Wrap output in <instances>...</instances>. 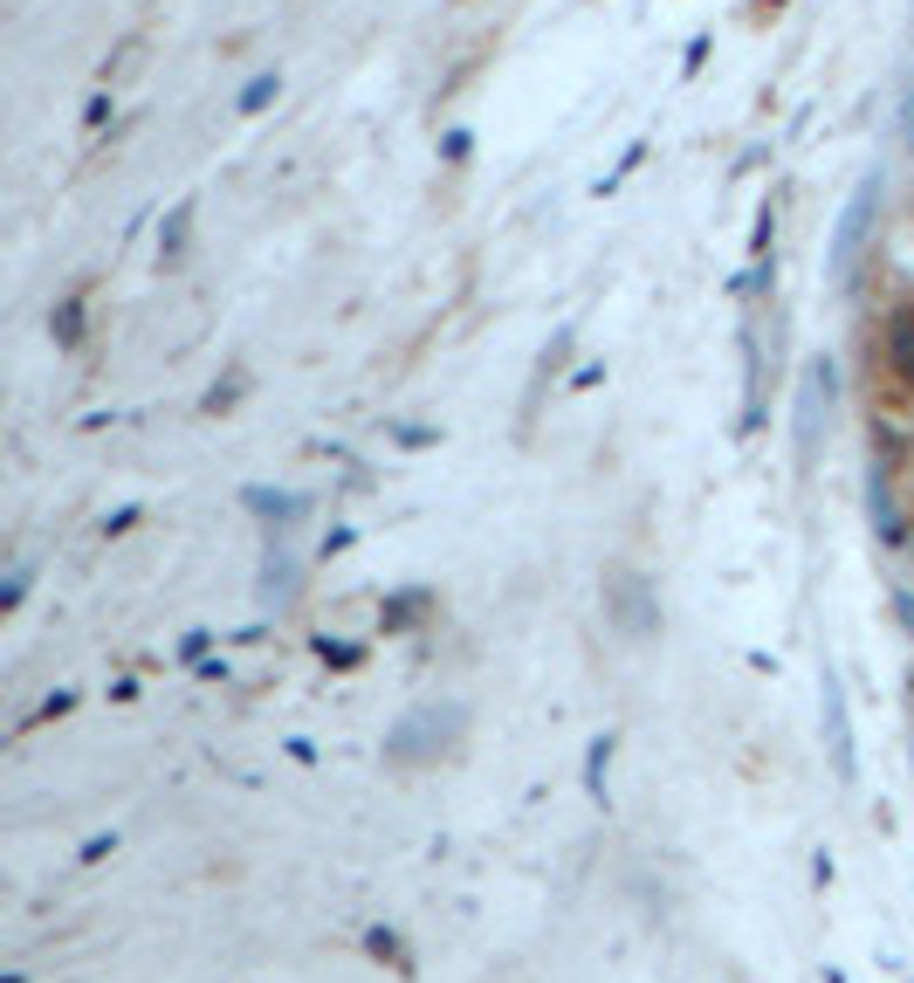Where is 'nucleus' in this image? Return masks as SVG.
Here are the masks:
<instances>
[{
	"instance_id": "nucleus-9",
	"label": "nucleus",
	"mask_w": 914,
	"mask_h": 983,
	"mask_svg": "<svg viewBox=\"0 0 914 983\" xmlns=\"http://www.w3.org/2000/svg\"><path fill=\"white\" fill-rule=\"evenodd\" d=\"M427 591H392V599L379 606V619H385V633H406V626H420V619H427Z\"/></svg>"
},
{
	"instance_id": "nucleus-19",
	"label": "nucleus",
	"mask_w": 914,
	"mask_h": 983,
	"mask_svg": "<svg viewBox=\"0 0 914 983\" xmlns=\"http://www.w3.org/2000/svg\"><path fill=\"white\" fill-rule=\"evenodd\" d=\"M69 709H76V694H69V688H56V694H48V702L35 709V722H56V715H69Z\"/></svg>"
},
{
	"instance_id": "nucleus-18",
	"label": "nucleus",
	"mask_w": 914,
	"mask_h": 983,
	"mask_svg": "<svg viewBox=\"0 0 914 983\" xmlns=\"http://www.w3.org/2000/svg\"><path fill=\"white\" fill-rule=\"evenodd\" d=\"M21 599H29V572H8V585H0V612H14Z\"/></svg>"
},
{
	"instance_id": "nucleus-7",
	"label": "nucleus",
	"mask_w": 914,
	"mask_h": 983,
	"mask_svg": "<svg viewBox=\"0 0 914 983\" xmlns=\"http://www.w3.org/2000/svg\"><path fill=\"white\" fill-rule=\"evenodd\" d=\"M296 585H303V578H296V557H290V543L275 536V543H269V557H261V599H269V606L282 612V606L296 599Z\"/></svg>"
},
{
	"instance_id": "nucleus-2",
	"label": "nucleus",
	"mask_w": 914,
	"mask_h": 983,
	"mask_svg": "<svg viewBox=\"0 0 914 983\" xmlns=\"http://www.w3.org/2000/svg\"><path fill=\"white\" fill-rule=\"evenodd\" d=\"M461 736V709H420L413 722H399L392 730V743H385V757L392 764H420V757H440Z\"/></svg>"
},
{
	"instance_id": "nucleus-1",
	"label": "nucleus",
	"mask_w": 914,
	"mask_h": 983,
	"mask_svg": "<svg viewBox=\"0 0 914 983\" xmlns=\"http://www.w3.org/2000/svg\"><path fill=\"white\" fill-rule=\"evenodd\" d=\"M606 619L625 633V640H646L653 626H661V606H653V585L640 572H625V564H612L606 572Z\"/></svg>"
},
{
	"instance_id": "nucleus-11",
	"label": "nucleus",
	"mask_w": 914,
	"mask_h": 983,
	"mask_svg": "<svg viewBox=\"0 0 914 983\" xmlns=\"http://www.w3.org/2000/svg\"><path fill=\"white\" fill-rule=\"evenodd\" d=\"M317 660H324V667H337V675H351V667L364 660V646H358V640H330V633H324V640H317Z\"/></svg>"
},
{
	"instance_id": "nucleus-8",
	"label": "nucleus",
	"mask_w": 914,
	"mask_h": 983,
	"mask_svg": "<svg viewBox=\"0 0 914 983\" xmlns=\"http://www.w3.org/2000/svg\"><path fill=\"white\" fill-rule=\"evenodd\" d=\"M867 509H873V530H880V543H887V551H901V543H907V530H901V509H894V482L880 475V461H873V475H867Z\"/></svg>"
},
{
	"instance_id": "nucleus-10",
	"label": "nucleus",
	"mask_w": 914,
	"mask_h": 983,
	"mask_svg": "<svg viewBox=\"0 0 914 983\" xmlns=\"http://www.w3.org/2000/svg\"><path fill=\"white\" fill-rule=\"evenodd\" d=\"M248 509L269 516V523L282 530V523H296V516H303V496H269V488H248Z\"/></svg>"
},
{
	"instance_id": "nucleus-4",
	"label": "nucleus",
	"mask_w": 914,
	"mask_h": 983,
	"mask_svg": "<svg viewBox=\"0 0 914 983\" xmlns=\"http://www.w3.org/2000/svg\"><path fill=\"white\" fill-rule=\"evenodd\" d=\"M819 702H825V743H832V778L853 784V715H846V681L839 667H819Z\"/></svg>"
},
{
	"instance_id": "nucleus-6",
	"label": "nucleus",
	"mask_w": 914,
	"mask_h": 983,
	"mask_svg": "<svg viewBox=\"0 0 914 983\" xmlns=\"http://www.w3.org/2000/svg\"><path fill=\"white\" fill-rule=\"evenodd\" d=\"M887 378H894V385H914V309L901 303L894 309V317H887Z\"/></svg>"
},
{
	"instance_id": "nucleus-3",
	"label": "nucleus",
	"mask_w": 914,
	"mask_h": 983,
	"mask_svg": "<svg viewBox=\"0 0 914 983\" xmlns=\"http://www.w3.org/2000/svg\"><path fill=\"white\" fill-rule=\"evenodd\" d=\"M825 413H832V365L825 358H812L804 365V385H798V468L812 475V461H819V427H825Z\"/></svg>"
},
{
	"instance_id": "nucleus-14",
	"label": "nucleus",
	"mask_w": 914,
	"mask_h": 983,
	"mask_svg": "<svg viewBox=\"0 0 914 983\" xmlns=\"http://www.w3.org/2000/svg\"><path fill=\"white\" fill-rule=\"evenodd\" d=\"M585 764H591V770H585V784H591V798H606V764H612V736H598V743L585 749Z\"/></svg>"
},
{
	"instance_id": "nucleus-5",
	"label": "nucleus",
	"mask_w": 914,
	"mask_h": 983,
	"mask_svg": "<svg viewBox=\"0 0 914 983\" xmlns=\"http://www.w3.org/2000/svg\"><path fill=\"white\" fill-rule=\"evenodd\" d=\"M873 206H880V172H867V179H859V193L846 200L839 235H832V275L853 269V255H859V241H867V227H873Z\"/></svg>"
},
{
	"instance_id": "nucleus-13",
	"label": "nucleus",
	"mask_w": 914,
	"mask_h": 983,
	"mask_svg": "<svg viewBox=\"0 0 914 983\" xmlns=\"http://www.w3.org/2000/svg\"><path fill=\"white\" fill-rule=\"evenodd\" d=\"M364 956H379V963L406 970V949H399V936H392V928H364Z\"/></svg>"
},
{
	"instance_id": "nucleus-12",
	"label": "nucleus",
	"mask_w": 914,
	"mask_h": 983,
	"mask_svg": "<svg viewBox=\"0 0 914 983\" xmlns=\"http://www.w3.org/2000/svg\"><path fill=\"white\" fill-rule=\"evenodd\" d=\"M48 324H56V344H76V338H83V296H63Z\"/></svg>"
},
{
	"instance_id": "nucleus-17",
	"label": "nucleus",
	"mask_w": 914,
	"mask_h": 983,
	"mask_svg": "<svg viewBox=\"0 0 914 983\" xmlns=\"http://www.w3.org/2000/svg\"><path fill=\"white\" fill-rule=\"evenodd\" d=\"M187 221H193V214H187V206H179V214H172V221L159 227V255H179V241H187Z\"/></svg>"
},
{
	"instance_id": "nucleus-16",
	"label": "nucleus",
	"mask_w": 914,
	"mask_h": 983,
	"mask_svg": "<svg viewBox=\"0 0 914 983\" xmlns=\"http://www.w3.org/2000/svg\"><path fill=\"white\" fill-rule=\"evenodd\" d=\"M241 385H248L241 372H227V378L214 385V393H206V413H221V406H234V399H241Z\"/></svg>"
},
{
	"instance_id": "nucleus-15",
	"label": "nucleus",
	"mask_w": 914,
	"mask_h": 983,
	"mask_svg": "<svg viewBox=\"0 0 914 983\" xmlns=\"http://www.w3.org/2000/svg\"><path fill=\"white\" fill-rule=\"evenodd\" d=\"M275 90H282V76H255V83H248L241 97H234V111H261V103H269Z\"/></svg>"
}]
</instances>
